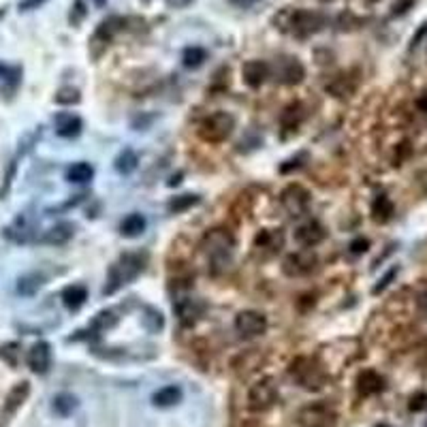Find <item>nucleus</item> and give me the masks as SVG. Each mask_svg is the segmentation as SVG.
<instances>
[{
    "instance_id": "obj_1",
    "label": "nucleus",
    "mask_w": 427,
    "mask_h": 427,
    "mask_svg": "<svg viewBox=\"0 0 427 427\" xmlns=\"http://www.w3.org/2000/svg\"><path fill=\"white\" fill-rule=\"evenodd\" d=\"M272 24H274V28H278L284 34H291L295 39H308L327 26V18L312 9L284 7L272 18Z\"/></svg>"
},
{
    "instance_id": "obj_2",
    "label": "nucleus",
    "mask_w": 427,
    "mask_h": 427,
    "mask_svg": "<svg viewBox=\"0 0 427 427\" xmlns=\"http://www.w3.org/2000/svg\"><path fill=\"white\" fill-rule=\"evenodd\" d=\"M147 263V254L145 252H124L120 254V258L110 267V274H107V282L103 289V295H114L116 291H120L124 284L133 282L143 270Z\"/></svg>"
},
{
    "instance_id": "obj_3",
    "label": "nucleus",
    "mask_w": 427,
    "mask_h": 427,
    "mask_svg": "<svg viewBox=\"0 0 427 427\" xmlns=\"http://www.w3.org/2000/svg\"><path fill=\"white\" fill-rule=\"evenodd\" d=\"M289 374L299 387H303L308 391H318L327 383V374H325L323 365L316 363L312 357H297L291 363Z\"/></svg>"
},
{
    "instance_id": "obj_4",
    "label": "nucleus",
    "mask_w": 427,
    "mask_h": 427,
    "mask_svg": "<svg viewBox=\"0 0 427 427\" xmlns=\"http://www.w3.org/2000/svg\"><path fill=\"white\" fill-rule=\"evenodd\" d=\"M201 248H203V252L207 254V258H209V263L214 267H225L231 261L235 239L225 229H211L209 233H205Z\"/></svg>"
},
{
    "instance_id": "obj_5",
    "label": "nucleus",
    "mask_w": 427,
    "mask_h": 427,
    "mask_svg": "<svg viewBox=\"0 0 427 427\" xmlns=\"http://www.w3.org/2000/svg\"><path fill=\"white\" fill-rule=\"evenodd\" d=\"M235 129V120L231 114L227 112H216V114H209L207 118L201 120L199 124V137L205 143H223L231 137Z\"/></svg>"
},
{
    "instance_id": "obj_6",
    "label": "nucleus",
    "mask_w": 427,
    "mask_h": 427,
    "mask_svg": "<svg viewBox=\"0 0 427 427\" xmlns=\"http://www.w3.org/2000/svg\"><path fill=\"white\" fill-rule=\"evenodd\" d=\"M126 22L129 20H124V18H120V15H110L107 20H103L98 26H96V30L92 32V37H90V56L92 58H100L103 56V51L110 47V43L116 39V34L118 32H122L124 28H126Z\"/></svg>"
},
{
    "instance_id": "obj_7",
    "label": "nucleus",
    "mask_w": 427,
    "mask_h": 427,
    "mask_svg": "<svg viewBox=\"0 0 427 427\" xmlns=\"http://www.w3.org/2000/svg\"><path fill=\"white\" fill-rule=\"evenodd\" d=\"M336 423H338V412L325 402L308 404L297 412L299 427H336Z\"/></svg>"
},
{
    "instance_id": "obj_8",
    "label": "nucleus",
    "mask_w": 427,
    "mask_h": 427,
    "mask_svg": "<svg viewBox=\"0 0 427 427\" xmlns=\"http://www.w3.org/2000/svg\"><path fill=\"white\" fill-rule=\"evenodd\" d=\"M276 400H278V389L272 379H261L248 391V408L254 412L270 410L276 404Z\"/></svg>"
},
{
    "instance_id": "obj_9",
    "label": "nucleus",
    "mask_w": 427,
    "mask_h": 427,
    "mask_svg": "<svg viewBox=\"0 0 427 427\" xmlns=\"http://www.w3.org/2000/svg\"><path fill=\"white\" fill-rule=\"evenodd\" d=\"M30 395V383L22 381L18 385H13L3 402V408H0V427H9V423L13 421V416L20 412V408L26 404Z\"/></svg>"
},
{
    "instance_id": "obj_10",
    "label": "nucleus",
    "mask_w": 427,
    "mask_h": 427,
    "mask_svg": "<svg viewBox=\"0 0 427 427\" xmlns=\"http://www.w3.org/2000/svg\"><path fill=\"white\" fill-rule=\"evenodd\" d=\"M280 205L284 207V211L293 218H299L303 214H308L310 207V192L299 186V184H289L282 192H280Z\"/></svg>"
},
{
    "instance_id": "obj_11",
    "label": "nucleus",
    "mask_w": 427,
    "mask_h": 427,
    "mask_svg": "<svg viewBox=\"0 0 427 427\" xmlns=\"http://www.w3.org/2000/svg\"><path fill=\"white\" fill-rule=\"evenodd\" d=\"M270 67H272L274 79H276L278 84H282V86H297V84H301L303 77H306L303 65H301L297 58H291V56H282V58H278V60H276L274 65H270Z\"/></svg>"
},
{
    "instance_id": "obj_12",
    "label": "nucleus",
    "mask_w": 427,
    "mask_h": 427,
    "mask_svg": "<svg viewBox=\"0 0 427 427\" xmlns=\"http://www.w3.org/2000/svg\"><path fill=\"white\" fill-rule=\"evenodd\" d=\"M316 267V256L314 252L308 248V250H297V252H291L284 256L282 261V272L289 276V278H301V276H308L312 274V270Z\"/></svg>"
},
{
    "instance_id": "obj_13",
    "label": "nucleus",
    "mask_w": 427,
    "mask_h": 427,
    "mask_svg": "<svg viewBox=\"0 0 427 427\" xmlns=\"http://www.w3.org/2000/svg\"><path fill=\"white\" fill-rule=\"evenodd\" d=\"M235 331L250 340V338H258L267 331V318L265 314L256 312V310H242L235 316Z\"/></svg>"
},
{
    "instance_id": "obj_14",
    "label": "nucleus",
    "mask_w": 427,
    "mask_h": 427,
    "mask_svg": "<svg viewBox=\"0 0 427 427\" xmlns=\"http://www.w3.org/2000/svg\"><path fill=\"white\" fill-rule=\"evenodd\" d=\"M173 312H176L178 320H180L184 327H190V325H195L197 320L203 316L205 303H203V299H199V297L180 295V297L173 301Z\"/></svg>"
},
{
    "instance_id": "obj_15",
    "label": "nucleus",
    "mask_w": 427,
    "mask_h": 427,
    "mask_svg": "<svg viewBox=\"0 0 427 427\" xmlns=\"http://www.w3.org/2000/svg\"><path fill=\"white\" fill-rule=\"evenodd\" d=\"M325 235H327V233H325L323 225L316 223V221H308V223L299 225V227L295 229V233H293L295 242H297L301 248H314V246H318L320 242L325 239Z\"/></svg>"
},
{
    "instance_id": "obj_16",
    "label": "nucleus",
    "mask_w": 427,
    "mask_h": 427,
    "mask_svg": "<svg viewBox=\"0 0 427 427\" xmlns=\"http://www.w3.org/2000/svg\"><path fill=\"white\" fill-rule=\"evenodd\" d=\"M242 77L252 90H256L267 81V77H272V67L265 60H248L242 67Z\"/></svg>"
},
{
    "instance_id": "obj_17",
    "label": "nucleus",
    "mask_w": 427,
    "mask_h": 427,
    "mask_svg": "<svg viewBox=\"0 0 427 427\" xmlns=\"http://www.w3.org/2000/svg\"><path fill=\"white\" fill-rule=\"evenodd\" d=\"M26 361H28V367H30L34 374L43 376V374H47L49 367H51V346H49L47 342H43V340L37 342V344L28 350Z\"/></svg>"
},
{
    "instance_id": "obj_18",
    "label": "nucleus",
    "mask_w": 427,
    "mask_h": 427,
    "mask_svg": "<svg viewBox=\"0 0 427 427\" xmlns=\"http://www.w3.org/2000/svg\"><path fill=\"white\" fill-rule=\"evenodd\" d=\"M385 389V379L376 369H363L359 376H357V393L361 398H369V395H376Z\"/></svg>"
},
{
    "instance_id": "obj_19",
    "label": "nucleus",
    "mask_w": 427,
    "mask_h": 427,
    "mask_svg": "<svg viewBox=\"0 0 427 427\" xmlns=\"http://www.w3.org/2000/svg\"><path fill=\"white\" fill-rule=\"evenodd\" d=\"M53 129H56V135L65 137V139H71V137H77L84 129V122L79 116L75 114H69V112H63L53 118Z\"/></svg>"
},
{
    "instance_id": "obj_20",
    "label": "nucleus",
    "mask_w": 427,
    "mask_h": 427,
    "mask_svg": "<svg viewBox=\"0 0 427 427\" xmlns=\"http://www.w3.org/2000/svg\"><path fill=\"white\" fill-rule=\"evenodd\" d=\"M355 88H357L355 79H353L350 75H346V73H340V75L331 77V79L325 84V90H327L329 94H334L336 98H346V96H350V94L355 92Z\"/></svg>"
},
{
    "instance_id": "obj_21",
    "label": "nucleus",
    "mask_w": 427,
    "mask_h": 427,
    "mask_svg": "<svg viewBox=\"0 0 427 427\" xmlns=\"http://www.w3.org/2000/svg\"><path fill=\"white\" fill-rule=\"evenodd\" d=\"M75 235V225L71 223H60L56 227H51L45 235H43V242L45 244H51V246H65L73 239Z\"/></svg>"
},
{
    "instance_id": "obj_22",
    "label": "nucleus",
    "mask_w": 427,
    "mask_h": 427,
    "mask_svg": "<svg viewBox=\"0 0 427 427\" xmlns=\"http://www.w3.org/2000/svg\"><path fill=\"white\" fill-rule=\"evenodd\" d=\"M184 398L182 389L178 385H167L163 389H158L154 395H152V404L158 406V408H171L176 404H180Z\"/></svg>"
},
{
    "instance_id": "obj_23",
    "label": "nucleus",
    "mask_w": 427,
    "mask_h": 427,
    "mask_svg": "<svg viewBox=\"0 0 427 427\" xmlns=\"http://www.w3.org/2000/svg\"><path fill=\"white\" fill-rule=\"evenodd\" d=\"M303 118H306V107L301 103H291L280 114V124L284 131H297L299 124L303 122Z\"/></svg>"
},
{
    "instance_id": "obj_24",
    "label": "nucleus",
    "mask_w": 427,
    "mask_h": 427,
    "mask_svg": "<svg viewBox=\"0 0 427 427\" xmlns=\"http://www.w3.org/2000/svg\"><path fill=\"white\" fill-rule=\"evenodd\" d=\"M22 81V67H11L0 63V88H3L7 94L15 92L18 86Z\"/></svg>"
},
{
    "instance_id": "obj_25",
    "label": "nucleus",
    "mask_w": 427,
    "mask_h": 427,
    "mask_svg": "<svg viewBox=\"0 0 427 427\" xmlns=\"http://www.w3.org/2000/svg\"><path fill=\"white\" fill-rule=\"evenodd\" d=\"M145 227H147V221H145V216L143 214H129V216L120 223V233L124 235V237H139V235H143V231H145Z\"/></svg>"
},
{
    "instance_id": "obj_26",
    "label": "nucleus",
    "mask_w": 427,
    "mask_h": 427,
    "mask_svg": "<svg viewBox=\"0 0 427 427\" xmlns=\"http://www.w3.org/2000/svg\"><path fill=\"white\" fill-rule=\"evenodd\" d=\"M45 284V276L41 272H30V274H24L20 280H18V293L22 297H32L34 293H39V289Z\"/></svg>"
},
{
    "instance_id": "obj_27",
    "label": "nucleus",
    "mask_w": 427,
    "mask_h": 427,
    "mask_svg": "<svg viewBox=\"0 0 427 427\" xmlns=\"http://www.w3.org/2000/svg\"><path fill=\"white\" fill-rule=\"evenodd\" d=\"M86 299H88V291H86V287H81V284H71V287H67L65 291H63V303L69 308V310H79L84 303H86Z\"/></svg>"
},
{
    "instance_id": "obj_28",
    "label": "nucleus",
    "mask_w": 427,
    "mask_h": 427,
    "mask_svg": "<svg viewBox=\"0 0 427 427\" xmlns=\"http://www.w3.org/2000/svg\"><path fill=\"white\" fill-rule=\"evenodd\" d=\"M393 216V203L387 195H379L372 203V218L376 223H389Z\"/></svg>"
},
{
    "instance_id": "obj_29",
    "label": "nucleus",
    "mask_w": 427,
    "mask_h": 427,
    "mask_svg": "<svg viewBox=\"0 0 427 427\" xmlns=\"http://www.w3.org/2000/svg\"><path fill=\"white\" fill-rule=\"evenodd\" d=\"M51 408L58 416H71L79 408V400L73 393H58L51 402Z\"/></svg>"
},
{
    "instance_id": "obj_30",
    "label": "nucleus",
    "mask_w": 427,
    "mask_h": 427,
    "mask_svg": "<svg viewBox=\"0 0 427 427\" xmlns=\"http://www.w3.org/2000/svg\"><path fill=\"white\" fill-rule=\"evenodd\" d=\"M137 163H139L137 152L131 150V147H124V150L118 154V158H116V169H118V173L129 176V173H133V171L137 169Z\"/></svg>"
},
{
    "instance_id": "obj_31",
    "label": "nucleus",
    "mask_w": 427,
    "mask_h": 427,
    "mask_svg": "<svg viewBox=\"0 0 427 427\" xmlns=\"http://www.w3.org/2000/svg\"><path fill=\"white\" fill-rule=\"evenodd\" d=\"M207 60V51L199 45H190L182 51V65L186 69H199Z\"/></svg>"
},
{
    "instance_id": "obj_32",
    "label": "nucleus",
    "mask_w": 427,
    "mask_h": 427,
    "mask_svg": "<svg viewBox=\"0 0 427 427\" xmlns=\"http://www.w3.org/2000/svg\"><path fill=\"white\" fill-rule=\"evenodd\" d=\"M92 178H94V167L88 165V163H75V165H71L69 171H67V180H69L71 184H86V182H90Z\"/></svg>"
},
{
    "instance_id": "obj_33",
    "label": "nucleus",
    "mask_w": 427,
    "mask_h": 427,
    "mask_svg": "<svg viewBox=\"0 0 427 427\" xmlns=\"http://www.w3.org/2000/svg\"><path fill=\"white\" fill-rule=\"evenodd\" d=\"M116 323H118V316H116L112 310H103V312H98V314L92 318L90 329H92L94 334H103V331H107V329H112Z\"/></svg>"
},
{
    "instance_id": "obj_34",
    "label": "nucleus",
    "mask_w": 427,
    "mask_h": 427,
    "mask_svg": "<svg viewBox=\"0 0 427 427\" xmlns=\"http://www.w3.org/2000/svg\"><path fill=\"white\" fill-rule=\"evenodd\" d=\"M143 325L150 334H158L160 329L165 327V318L156 308H145L143 312Z\"/></svg>"
},
{
    "instance_id": "obj_35",
    "label": "nucleus",
    "mask_w": 427,
    "mask_h": 427,
    "mask_svg": "<svg viewBox=\"0 0 427 427\" xmlns=\"http://www.w3.org/2000/svg\"><path fill=\"white\" fill-rule=\"evenodd\" d=\"M280 246H282V233L280 231H263L256 237V248H267L270 252H274Z\"/></svg>"
},
{
    "instance_id": "obj_36",
    "label": "nucleus",
    "mask_w": 427,
    "mask_h": 427,
    "mask_svg": "<svg viewBox=\"0 0 427 427\" xmlns=\"http://www.w3.org/2000/svg\"><path fill=\"white\" fill-rule=\"evenodd\" d=\"M199 203V197L197 195H178V197H173L171 201H169V211L171 214H182V211H186V209H190L192 205H197Z\"/></svg>"
},
{
    "instance_id": "obj_37",
    "label": "nucleus",
    "mask_w": 427,
    "mask_h": 427,
    "mask_svg": "<svg viewBox=\"0 0 427 427\" xmlns=\"http://www.w3.org/2000/svg\"><path fill=\"white\" fill-rule=\"evenodd\" d=\"M20 355H22V346L18 342H7V344L0 346V357H3L11 367H18Z\"/></svg>"
},
{
    "instance_id": "obj_38",
    "label": "nucleus",
    "mask_w": 427,
    "mask_h": 427,
    "mask_svg": "<svg viewBox=\"0 0 427 427\" xmlns=\"http://www.w3.org/2000/svg\"><path fill=\"white\" fill-rule=\"evenodd\" d=\"M53 100L58 105H77L81 100V94L77 88H60L56 92V96H53Z\"/></svg>"
},
{
    "instance_id": "obj_39",
    "label": "nucleus",
    "mask_w": 427,
    "mask_h": 427,
    "mask_svg": "<svg viewBox=\"0 0 427 427\" xmlns=\"http://www.w3.org/2000/svg\"><path fill=\"white\" fill-rule=\"evenodd\" d=\"M86 15H88V7H86V3H84V0H75L73 7H71V13H69V22H71V26H79V24L86 20Z\"/></svg>"
},
{
    "instance_id": "obj_40",
    "label": "nucleus",
    "mask_w": 427,
    "mask_h": 427,
    "mask_svg": "<svg viewBox=\"0 0 427 427\" xmlns=\"http://www.w3.org/2000/svg\"><path fill=\"white\" fill-rule=\"evenodd\" d=\"M395 276H398V270H395V267H393V270H389V272H387V276H385V278H383V280H381V282H379L376 287H374V291H372V293H374V295L383 293V291H385V289H387V287L391 284V280H393Z\"/></svg>"
},
{
    "instance_id": "obj_41",
    "label": "nucleus",
    "mask_w": 427,
    "mask_h": 427,
    "mask_svg": "<svg viewBox=\"0 0 427 427\" xmlns=\"http://www.w3.org/2000/svg\"><path fill=\"white\" fill-rule=\"evenodd\" d=\"M45 3H47V0H20L18 9H20V11H34V9L43 7Z\"/></svg>"
},
{
    "instance_id": "obj_42",
    "label": "nucleus",
    "mask_w": 427,
    "mask_h": 427,
    "mask_svg": "<svg viewBox=\"0 0 427 427\" xmlns=\"http://www.w3.org/2000/svg\"><path fill=\"white\" fill-rule=\"evenodd\" d=\"M367 248H369V242H367V239H363V237H359V239H353V242H350V252H353V254H363Z\"/></svg>"
},
{
    "instance_id": "obj_43",
    "label": "nucleus",
    "mask_w": 427,
    "mask_h": 427,
    "mask_svg": "<svg viewBox=\"0 0 427 427\" xmlns=\"http://www.w3.org/2000/svg\"><path fill=\"white\" fill-rule=\"evenodd\" d=\"M425 34H427V20H425V22L419 26V30L412 34V39H410V49H414V47H416V45L423 41V37H425Z\"/></svg>"
},
{
    "instance_id": "obj_44",
    "label": "nucleus",
    "mask_w": 427,
    "mask_h": 427,
    "mask_svg": "<svg viewBox=\"0 0 427 427\" xmlns=\"http://www.w3.org/2000/svg\"><path fill=\"white\" fill-rule=\"evenodd\" d=\"M425 406H427V395L425 393H416L410 400V410H423Z\"/></svg>"
},
{
    "instance_id": "obj_45",
    "label": "nucleus",
    "mask_w": 427,
    "mask_h": 427,
    "mask_svg": "<svg viewBox=\"0 0 427 427\" xmlns=\"http://www.w3.org/2000/svg\"><path fill=\"white\" fill-rule=\"evenodd\" d=\"M261 0H229V5H233L235 9H250L254 5H258Z\"/></svg>"
},
{
    "instance_id": "obj_46",
    "label": "nucleus",
    "mask_w": 427,
    "mask_h": 427,
    "mask_svg": "<svg viewBox=\"0 0 427 427\" xmlns=\"http://www.w3.org/2000/svg\"><path fill=\"white\" fill-rule=\"evenodd\" d=\"M165 5L169 9H186L192 5V0H165Z\"/></svg>"
},
{
    "instance_id": "obj_47",
    "label": "nucleus",
    "mask_w": 427,
    "mask_h": 427,
    "mask_svg": "<svg viewBox=\"0 0 427 427\" xmlns=\"http://www.w3.org/2000/svg\"><path fill=\"white\" fill-rule=\"evenodd\" d=\"M416 107H419V112H423V114H427V90L416 98Z\"/></svg>"
},
{
    "instance_id": "obj_48",
    "label": "nucleus",
    "mask_w": 427,
    "mask_h": 427,
    "mask_svg": "<svg viewBox=\"0 0 427 427\" xmlns=\"http://www.w3.org/2000/svg\"><path fill=\"white\" fill-rule=\"evenodd\" d=\"M419 310L427 316V293H423V295L419 297Z\"/></svg>"
},
{
    "instance_id": "obj_49",
    "label": "nucleus",
    "mask_w": 427,
    "mask_h": 427,
    "mask_svg": "<svg viewBox=\"0 0 427 427\" xmlns=\"http://www.w3.org/2000/svg\"><path fill=\"white\" fill-rule=\"evenodd\" d=\"M92 3H94L96 7H105V5H107V0H92Z\"/></svg>"
},
{
    "instance_id": "obj_50",
    "label": "nucleus",
    "mask_w": 427,
    "mask_h": 427,
    "mask_svg": "<svg viewBox=\"0 0 427 427\" xmlns=\"http://www.w3.org/2000/svg\"><path fill=\"white\" fill-rule=\"evenodd\" d=\"M5 15H7V7H3V9H0V22L5 20Z\"/></svg>"
},
{
    "instance_id": "obj_51",
    "label": "nucleus",
    "mask_w": 427,
    "mask_h": 427,
    "mask_svg": "<svg viewBox=\"0 0 427 427\" xmlns=\"http://www.w3.org/2000/svg\"><path fill=\"white\" fill-rule=\"evenodd\" d=\"M379 427H387V425H379Z\"/></svg>"
},
{
    "instance_id": "obj_52",
    "label": "nucleus",
    "mask_w": 427,
    "mask_h": 427,
    "mask_svg": "<svg viewBox=\"0 0 427 427\" xmlns=\"http://www.w3.org/2000/svg\"><path fill=\"white\" fill-rule=\"evenodd\" d=\"M143 3H150V0H143Z\"/></svg>"
},
{
    "instance_id": "obj_53",
    "label": "nucleus",
    "mask_w": 427,
    "mask_h": 427,
    "mask_svg": "<svg viewBox=\"0 0 427 427\" xmlns=\"http://www.w3.org/2000/svg\"><path fill=\"white\" fill-rule=\"evenodd\" d=\"M323 3H329V0H323Z\"/></svg>"
}]
</instances>
